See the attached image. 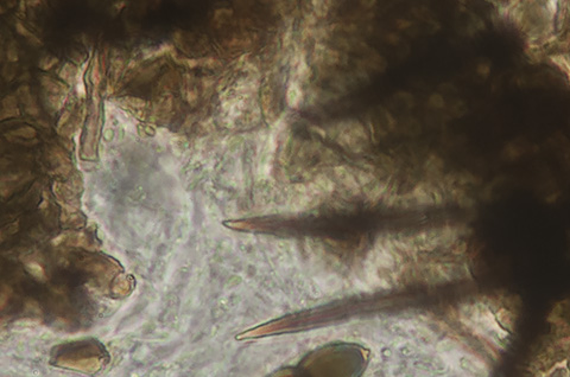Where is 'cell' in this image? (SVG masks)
Instances as JSON below:
<instances>
[{
    "mask_svg": "<svg viewBox=\"0 0 570 377\" xmlns=\"http://www.w3.org/2000/svg\"><path fill=\"white\" fill-rule=\"evenodd\" d=\"M304 101V94L302 91L300 83L298 82H291L289 86L288 92H286V102H288L289 107L297 109L303 104Z\"/></svg>",
    "mask_w": 570,
    "mask_h": 377,
    "instance_id": "6da1fadb",
    "label": "cell"
},
{
    "mask_svg": "<svg viewBox=\"0 0 570 377\" xmlns=\"http://www.w3.org/2000/svg\"><path fill=\"white\" fill-rule=\"evenodd\" d=\"M548 60L554 64L561 73H563L570 81V55L569 52H555L548 55Z\"/></svg>",
    "mask_w": 570,
    "mask_h": 377,
    "instance_id": "7a4b0ae2",
    "label": "cell"
},
{
    "mask_svg": "<svg viewBox=\"0 0 570 377\" xmlns=\"http://www.w3.org/2000/svg\"><path fill=\"white\" fill-rule=\"evenodd\" d=\"M297 72H298V77H300V81H307V80L310 77V68L304 60L300 61V63H298Z\"/></svg>",
    "mask_w": 570,
    "mask_h": 377,
    "instance_id": "3957f363",
    "label": "cell"
},
{
    "mask_svg": "<svg viewBox=\"0 0 570 377\" xmlns=\"http://www.w3.org/2000/svg\"><path fill=\"white\" fill-rule=\"evenodd\" d=\"M491 70H492L491 64L485 63V62H483V63H480L476 68V73L482 77H487L489 74H491Z\"/></svg>",
    "mask_w": 570,
    "mask_h": 377,
    "instance_id": "277c9868",
    "label": "cell"
},
{
    "mask_svg": "<svg viewBox=\"0 0 570 377\" xmlns=\"http://www.w3.org/2000/svg\"><path fill=\"white\" fill-rule=\"evenodd\" d=\"M430 102L435 108H442L445 106V100L440 94H435L430 97Z\"/></svg>",
    "mask_w": 570,
    "mask_h": 377,
    "instance_id": "5b68a950",
    "label": "cell"
}]
</instances>
